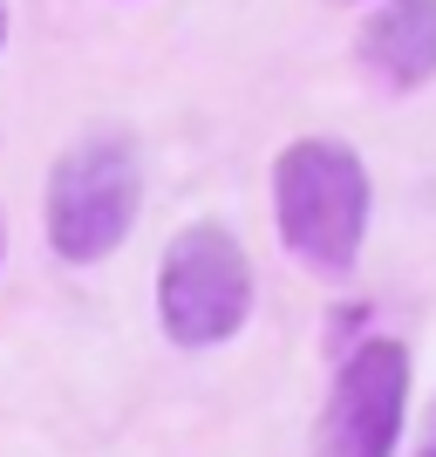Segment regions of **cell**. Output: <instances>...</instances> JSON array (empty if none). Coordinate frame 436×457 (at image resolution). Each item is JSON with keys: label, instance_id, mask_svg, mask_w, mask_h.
Returning <instances> with one entry per match:
<instances>
[{"label": "cell", "instance_id": "cell-4", "mask_svg": "<svg viewBox=\"0 0 436 457\" xmlns=\"http://www.w3.org/2000/svg\"><path fill=\"white\" fill-rule=\"evenodd\" d=\"M409 417V348L368 335L314 417V457H396Z\"/></svg>", "mask_w": 436, "mask_h": 457}, {"label": "cell", "instance_id": "cell-8", "mask_svg": "<svg viewBox=\"0 0 436 457\" xmlns=\"http://www.w3.org/2000/svg\"><path fill=\"white\" fill-rule=\"evenodd\" d=\"M423 457H436V444H430V451H423Z\"/></svg>", "mask_w": 436, "mask_h": 457}, {"label": "cell", "instance_id": "cell-6", "mask_svg": "<svg viewBox=\"0 0 436 457\" xmlns=\"http://www.w3.org/2000/svg\"><path fill=\"white\" fill-rule=\"evenodd\" d=\"M0 48H7V7H0Z\"/></svg>", "mask_w": 436, "mask_h": 457}, {"label": "cell", "instance_id": "cell-5", "mask_svg": "<svg viewBox=\"0 0 436 457\" xmlns=\"http://www.w3.org/2000/svg\"><path fill=\"white\" fill-rule=\"evenodd\" d=\"M361 62L389 89H423L436 76V0H375L361 21Z\"/></svg>", "mask_w": 436, "mask_h": 457}, {"label": "cell", "instance_id": "cell-2", "mask_svg": "<svg viewBox=\"0 0 436 457\" xmlns=\"http://www.w3.org/2000/svg\"><path fill=\"white\" fill-rule=\"evenodd\" d=\"M136 205H144V164H136V144L123 130L82 137L55 157L48 171V246L69 260V267H95L110 260L136 226Z\"/></svg>", "mask_w": 436, "mask_h": 457}, {"label": "cell", "instance_id": "cell-3", "mask_svg": "<svg viewBox=\"0 0 436 457\" xmlns=\"http://www.w3.org/2000/svg\"><path fill=\"white\" fill-rule=\"evenodd\" d=\"M252 314V260L226 226H185L157 267V321L177 348H218Z\"/></svg>", "mask_w": 436, "mask_h": 457}, {"label": "cell", "instance_id": "cell-7", "mask_svg": "<svg viewBox=\"0 0 436 457\" xmlns=\"http://www.w3.org/2000/svg\"><path fill=\"white\" fill-rule=\"evenodd\" d=\"M430 444H436V423H430Z\"/></svg>", "mask_w": 436, "mask_h": 457}, {"label": "cell", "instance_id": "cell-1", "mask_svg": "<svg viewBox=\"0 0 436 457\" xmlns=\"http://www.w3.org/2000/svg\"><path fill=\"white\" fill-rule=\"evenodd\" d=\"M368 164L341 137H300L273 164V212L293 260L314 273H348L368 239Z\"/></svg>", "mask_w": 436, "mask_h": 457}]
</instances>
